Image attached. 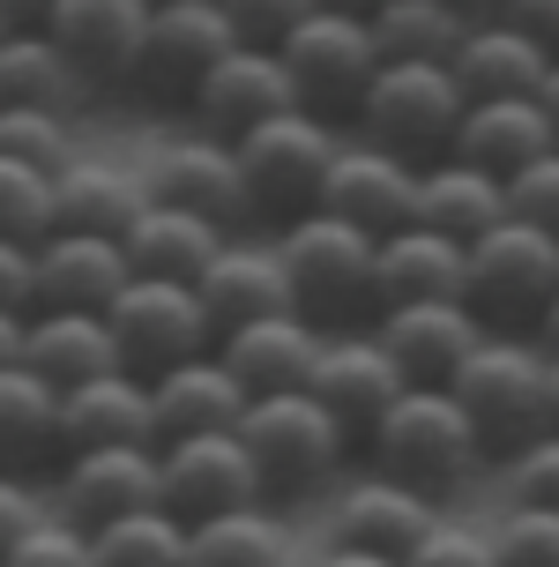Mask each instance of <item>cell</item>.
<instances>
[{"instance_id":"11a10c76","label":"cell","mask_w":559,"mask_h":567,"mask_svg":"<svg viewBox=\"0 0 559 567\" xmlns=\"http://www.w3.org/2000/svg\"><path fill=\"white\" fill-rule=\"evenodd\" d=\"M321 8H343V16H381L389 0H321Z\"/></svg>"},{"instance_id":"4dcf8cb0","label":"cell","mask_w":559,"mask_h":567,"mask_svg":"<svg viewBox=\"0 0 559 567\" xmlns=\"http://www.w3.org/2000/svg\"><path fill=\"white\" fill-rule=\"evenodd\" d=\"M60 463V389L23 359L0 367V471Z\"/></svg>"},{"instance_id":"7bdbcfd3","label":"cell","mask_w":559,"mask_h":567,"mask_svg":"<svg viewBox=\"0 0 559 567\" xmlns=\"http://www.w3.org/2000/svg\"><path fill=\"white\" fill-rule=\"evenodd\" d=\"M217 8H224V23H231L239 45H283L321 0H217Z\"/></svg>"},{"instance_id":"3957f363","label":"cell","mask_w":559,"mask_h":567,"mask_svg":"<svg viewBox=\"0 0 559 567\" xmlns=\"http://www.w3.org/2000/svg\"><path fill=\"white\" fill-rule=\"evenodd\" d=\"M277 261L307 321H321V329L373 321V231L343 225L329 209H307V217L277 225Z\"/></svg>"},{"instance_id":"d590c367","label":"cell","mask_w":559,"mask_h":567,"mask_svg":"<svg viewBox=\"0 0 559 567\" xmlns=\"http://www.w3.org/2000/svg\"><path fill=\"white\" fill-rule=\"evenodd\" d=\"M83 538L90 567H187V523L172 508H135L105 530H83Z\"/></svg>"},{"instance_id":"74e56055","label":"cell","mask_w":559,"mask_h":567,"mask_svg":"<svg viewBox=\"0 0 559 567\" xmlns=\"http://www.w3.org/2000/svg\"><path fill=\"white\" fill-rule=\"evenodd\" d=\"M45 231H53V172L0 157V239L38 247Z\"/></svg>"},{"instance_id":"e0dca14e","label":"cell","mask_w":559,"mask_h":567,"mask_svg":"<svg viewBox=\"0 0 559 567\" xmlns=\"http://www.w3.org/2000/svg\"><path fill=\"white\" fill-rule=\"evenodd\" d=\"M142 30H149V0H60L45 16V38L75 60L90 90H127Z\"/></svg>"},{"instance_id":"8fae6325","label":"cell","mask_w":559,"mask_h":567,"mask_svg":"<svg viewBox=\"0 0 559 567\" xmlns=\"http://www.w3.org/2000/svg\"><path fill=\"white\" fill-rule=\"evenodd\" d=\"M157 501L179 523H209V515L269 501V485L239 433H179V441H157Z\"/></svg>"},{"instance_id":"f35d334b","label":"cell","mask_w":559,"mask_h":567,"mask_svg":"<svg viewBox=\"0 0 559 567\" xmlns=\"http://www.w3.org/2000/svg\"><path fill=\"white\" fill-rule=\"evenodd\" d=\"M493 560L500 567H559V508H515L493 523Z\"/></svg>"},{"instance_id":"f907efd6","label":"cell","mask_w":559,"mask_h":567,"mask_svg":"<svg viewBox=\"0 0 559 567\" xmlns=\"http://www.w3.org/2000/svg\"><path fill=\"white\" fill-rule=\"evenodd\" d=\"M23 329H30V313L0 307V367H15V359H23Z\"/></svg>"},{"instance_id":"4316f807","label":"cell","mask_w":559,"mask_h":567,"mask_svg":"<svg viewBox=\"0 0 559 567\" xmlns=\"http://www.w3.org/2000/svg\"><path fill=\"white\" fill-rule=\"evenodd\" d=\"M545 150H552V120H545L537 97H477L470 113H463V127H455V142H447L455 165H477V172H493V179L537 165Z\"/></svg>"},{"instance_id":"83f0119b","label":"cell","mask_w":559,"mask_h":567,"mask_svg":"<svg viewBox=\"0 0 559 567\" xmlns=\"http://www.w3.org/2000/svg\"><path fill=\"white\" fill-rule=\"evenodd\" d=\"M224 239H231L224 225H209L195 209H172V202H142L135 225L120 231L127 269H135V277H165V284H195L201 269L217 261Z\"/></svg>"},{"instance_id":"ac0fdd59","label":"cell","mask_w":559,"mask_h":567,"mask_svg":"<svg viewBox=\"0 0 559 567\" xmlns=\"http://www.w3.org/2000/svg\"><path fill=\"white\" fill-rule=\"evenodd\" d=\"M403 389H411V381L395 373V359L381 351L373 329H335V337H321V359H313V373H307V396L329 403L335 419L351 425V441H365V425L381 419Z\"/></svg>"},{"instance_id":"60d3db41","label":"cell","mask_w":559,"mask_h":567,"mask_svg":"<svg viewBox=\"0 0 559 567\" xmlns=\"http://www.w3.org/2000/svg\"><path fill=\"white\" fill-rule=\"evenodd\" d=\"M500 187H507V217H515V225L559 231V142L545 150V157H537V165L507 172Z\"/></svg>"},{"instance_id":"7402d4cb","label":"cell","mask_w":559,"mask_h":567,"mask_svg":"<svg viewBox=\"0 0 559 567\" xmlns=\"http://www.w3.org/2000/svg\"><path fill=\"white\" fill-rule=\"evenodd\" d=\"M195 291H201V307H209V321H217V337L239 329V321L299 307V299H291V277H283V261H277V239H247V231L224 239L217 261L195 277Z\"/></svg>"},{"instance_id":"d6a6232c","label":"cell","mask_w":559,"mask_h":567,"mask_svg":"<svg viewBox=\"0 0 559 567\" xmlns=\"http://www.w3.org/2000/svg\"><path fill=\"white\" fill-rule=\"evenodd\" d=\"M500 217H507V187L493 179V172L455 165V157H441V165L418 172V225L425 231H447V239L470 247L477 231H493Z\"/></svg>"},{"instance_id":"9a60e30c","label":"cell","mask_w":559,"mask_h":567,"mask_svg":"<svg viewBox=\"0 0 559 567\" xmlns=\"http://www.w3.org/2000/svg\"><path fill=\"white\" fill-rule=\"evenodd\" d=\"M291 105H299V97H291V75H283L277 45H231V53L195 83L187 120H195L201 135H217V142H239L247 127L291 113Z\"/></svg>"},{"instance_id":"1f68e13d","label":"cell","mask_w":559,"mask_h":567,"mask_svg":"<svg viewBox=\"0 0 559 567\" xmlns=\"http://www.w3.org/2000/svg\"><path fill=\"white\" fill-rule=\"evenodd\" d=\"M90 97V83L75 75V60L60 53L45 30H8L0 38V105H38V113H68Z\"/></svg>"},{"instance_id":"d4e9b609","label":"cell","mask_w":559,"mask_h":567,"mask_svg":"<svg viewBox=\"0 0 559 567\" xmlns=\"http://www.w3.org/2000/svg\"><path fill=\"white\" fill-rule=\"evenodd\" d=\"M127 277H135L127 269V247L105 239V231H45L38 239V307L105 313Z\"/></svg>"},{"instance_id":"f546056e","label":"cell","mask_w":559,"mask_h":567,"mask_svg":"<svg viewBox=\"0 0 559 567\" xmlns=\"http://www.w3.org/2000/svg\"><path fill=\"white\" fill-rule=\"evenodd\" d=\"M142 202H149V187H142V172H127V165L68 157V165L53 172V231H105V239H120V231L135 225Z\"/></svg>"},{"instance_id":"8d00e7d4","label":"cell","mask_w":559,"mask_h":567,"mask_svg":"<svg viewBox=\"0 0 559 567\" xmlns=\"http://www.w3.org/2000/svg\"><path fill=\"white\" fill-rule=\"evenodd\" d=\"M0 157L38 172H60L75 157V127L68 113H38V105H0Z\"/></svg>"},{"instance_id":"836d02e7","label":"cell","mask_w":559,"mask_h":567,"mask_svg":"<svg viewBox=\"0 0 559 567\" xmlns=\"http://www.w3.org/2000/svg\"><path fill=\"white\" fill-rule=\"evenodd\" d=\"M187 567H291V530L269 515V501L187 523Z\"/></svg>"},{"instance_id":"603a6c76","label":"cell","mask_w":559,"mask_h":567,"mask_svg":"<svg viewBox=\"0 0 559 567\" xmlns=\"http://www.w3.org/2000/svg\"><path fill=\"white\" fill-rule=\"evenodd\" d=\"M149 403H157V441H179V433H239L253 396L217 351H195L179 367L149 373Z\"/></svg>"},{"instance_id":"30bf717a","label":"cell","mask_w":559,"mask_h":567,"mask_svg":"<svg viewBox=\"0 0 559 567\" xmlns=\"http://www.w3.org/2000/svg\"><path fill=\"white\" fill-rule=\"evenodd\" d=\"M105 321H112V337H120V367H135L142 381L179 367V359H195V351H217V321H209L195 284L127 277L120 299L105 307Z\"/></svg>"},{"instance_id":"f5cc1de1","label":"cell","mask_w":559,"mask_h":567,"mask_svg":"<svg viewBox=\"0 0 559 567\" xmlns=\"http://www.w3.org/2000/svg\"><path fill=\"white\" fill-rule=\"evenodd\" d=\"M537 343H545V351H559V291H552V307L537 313V329H530Z\"/></svg>"},{"instance_id":"5b68a950","label":"cell","mask_w":559,"mask_h":567,"mask_svg":"<svg viewBox=\"0 0 559 567\" xmlns=\"http://www.w3.org/2000/svg\"><path fill=\"white\" fill-rule=\"evenodd\" d=\"M239 441H247L253 471L269 485V501L277 493H321V485L351 463V425L335 419L321 396L307 389H283V396H253L247 419H239Z\"/></svg>"},{"instance_id":"5bb4252c","label":"cell","mask_w":559,"mask_h":567,"mask_svg":"<svg viewBox=\"0 0 559 567\" xmlns=\"http://www.w3.org/2000/svg\"><path fill=\"white\" fill-rule=\"evenodd\" d=\"M142 187H149V202L195 209V217H209V225H224V231L253 225L247 179H239V150L217 142V135H201V127H187L179 142H165V150L149 157V172H142Z\"/></svg>"},{"instance_id":"ee69618b","label":"cell","mask_w":559,"mask_h":567,"mask_svg":"<svg viewBox=\"0 0 559 567\" xmlns=\"http://www.w3.org/2000/svg\"><path fill=\"white\" fill-rule=\"evenodd\" d=\"M403 567H500L493 560V530H470V523H433L418 545H411V560Z\"/></svg>"},{"instance_id":"f1b7e54d","label":"cell","mask_w":559,"mask_h":567,"mask_svg":"<svg viewBox=\"0 0 559 567\" xmlns=\"http://www.w3.org/2000/svg\"><path fill=\"white\" fill-rule=\"evenodd\" d=\"M23 367L45 373L53 389H75V381H90V373H112V367H120V337H112L105 313H83V307H30Z\"/></svg>"},{"instance_id":"db71d44e","label":"cell","mask_w":559,"mask_h":567,"mask_svg":"<svg viewBox=\"0 0 559 567\" xmlns=\"http://www.w3.org/2000/svg\"><path fill=\"white\" fill-rule=\"evenodd\" d=\"M545 419L559 425V351H545Z\"/></svg>"},{"instance_id":"e575fe53","label":"cell","mask_w":559,"mask_h":567,"mask_svg":"<svg viewBox=\"0 0 559 567\" xmlns=\"http://www.w3.org/2000/svg\"><path fill=\"white\" fill-rule=\"evenodd\" d=\"M365 23H373L381 60H455L470 16H463L455 0H389V8L365 16Z\"/></svg>"},{"instance_id":"2e32d148","label":"cell","mask_w":559,"mask_h":567,"mask_svg":"<svg viewBox=\"0 0 559 567\" xmlns=\"http://www.w3.org/2000/svg\"><path fill=\"white\" fill-rule=\"evenodd\" d=\"M365 329L381 337V351L395 359L403 381H433V389H447V373L463 367L470 343L485 337V321L463 299H403V307H381Z\"/></svg>"},{"instance_id":"681fc988","label":"cell","mask_w":559,"mask_h":567,"mask_svg":"<svg viewBox=\"0 0 559 567\" xmlns=\"http://www.w3.org/2000/svg\"><path fill=\"white\" fill-rule=\"evenodd\" d=\"M313 567H403V560H389V553H365V545H329Z\"/></svg>"},{"instance_id":"7a4b0ae2","label":"cell","mask_w":559,"mask_h":567,"mask_svg":"<svg viewBox=\"0 0 559 567\" xmlns=\"http://www.w3.org/2000/svg\"><path fill=\"white\" fill-rule=\"evenodd\" d=\"M463 113H470V90L455 83L447 60H381L359 113H351V135L381 142L411 165H441Z\"/></svg>"},{"instance_id":"f6af8a7d","label":"cell","mask_w":559,"mask_h":567,"mask_svg":"<svg viewBox=\"0 0 559 567\" xmlns=\"http://www.w3.org/2000/svg\"><path fill=\"white\" fill-rule=\"evenodd\" d=\"M45 515H53V501H38V485L23 471H0V553L23 538L30 523H45Z\"/></svg>"},{"instance_id":"7c38bea8","label":"cell","mask_w":559,"mask_h":567,"mask_svg":"<svg viewBox=\"0 0 559 567\" xmlns=\"http://www.w3.org/2000/svg\"><path fill=\"white\" fill-rule=\"evenodd\" d=\"M135 508H165L157 501V441L68 449L53 463V515H68L75 530H105Z\"/></svg>"},{"instance_id":"ffe728a7","label":"cell","mask_w":559,"mask_h":567,"mask_svg":"<svg viewBox=\"0 0 559 567\" xmlns=\"http://www.w3.org/2000/svg\"><path fill=\"white\" fill-rule=\"evenodd\" d=\"M321 321H307L299 307L283 313H261V321H239L217 337V359L239 373L247 396H283V389H307L313 359H321Z\"/></svg>"},{"instance_id":"9f6ffc18","label":"cell","mask_w":559,"mask_h":567,"mask_svg":"<svg viewBox=\"0 0 559 567\" xmlns=\"http://www.w3.org/2000/svg\"><path fill=\"white\" fill-rule=\"evenodd\" d=\"M455 8H463V16H493V0H455Z\"/></svg>"},{"instance_id":"6f0895ef","label":"cell","mask_w":559,"mask_h":567,"mask_svg":"<svg viewBox=\"0 0 559 567\" xmlns=\"http://www.w3.org/2000/svg\"><path fill=\"white\" fill-rule=\"evenodd\" d=\"M0 38H8V23H0Z\"/></svg>"},{"instance_id":"ba28073f","label":"cell","mask_w":559,"mask_h":567,"mask_svg":"<svg viewBox=\"0 0 559 567\" xmlns=\"http://www.w3.org/2000/svg\"><path fill=\"white\" fill-rule=\"evenodd\" d=\"M277 60H283V75H291V97H299L307 113L351 127L365 83H373V68H381V45H373V23H365V16L313 8L307 23L277 45Z\"/></svg>"},{"instance_id":"484cf974","label":"cell","mask_w":559,"mask_h":567,"mask_svg":"<svg viewBox=\"0 0 559 567\" xmlns=\"http://www.w3.org/2000/svg\"><path fill=\"white\" fill-rule=\"evenodd\" d=\"M552 45H537L530 30L500 23V16H470V30H463V45H455V83L477 97H537V83H545V68H552Z\"/></svg>"},{"instance_id":"b9f144b4","label":"cell","mask_w":559,"mask_h":567,"mask_svg":"<svg viewBox=\"0 0 559 567\" xmlns=\"http://www.w3.org/2000/svg\"><path fill=\"white\" fill-rule=\"evenodd\" d=\"M0 567H90V538L68 515H45V523H30L23 538L0 553Z\"/></svg>"},{"instance_id":"cb8c5ba5","label":"cell","mask_w":559,"mask_h":567,"mask_svg":"<svg viewBox=\"0 0 559 567\" xmlns=\"http://www.w3.org/2000/svg\"><path fill=\"white\" fill-rule=\"evenodd\" d=\"M463 284H470V247L447 231L403 225L373 239V313L403 299H463Z\"/></svg>"},{"instance_id":"44dd1931","label":"cell","mask_w":559,"mask_h":567,"mask_svg":"<svg viewBox=\"0 0 559 567\" xmlns=\"http://www.w3.org/2000/svg\"><path fill=\"white\" fill-rule=\"evenodd\" d=\"M120 441H157V403H149V381L135 367H112L60 389V455L120 449Z\"/></svg>"},{"instance_id":"d6986e66","label":"cell","mask_w":559,"mask_h":567,"mask_svg":"<svg viewBox=\"0 0 559 567\" xmlns=\"http://www.w3.org/2000/svg\"><path fill=\"white\" fill-rule=\"evenodd\" d=\"M441 523V501H425L418 485L381 478L365 471L335 493L329 508V545H365V553H389V560H411V545Z\"/></svg>"},{"instance_id":"9c48e42d","label":"cell","mask_w":559,"mask_h":567,"mask_svg":"<svg viewBox=\"0 0 559 567\" xmlns=\"http://www.w3.org/2000/svg\"><path fill=\"white\" fill-rule=\"evenodd\" d=\"M231 45H239V38H231L217 0H149V30H142V53H135L127 90L149 97L157 113H187L195 83L231 53Z\"/></svg>"},{"instance_id":"7dc6e473","label":"cell","mask_w":559,"mask_h":567,"mask_svg":"<svg viewBox=\"0 0 559 567\" xmlns=\"http://www.w3.org/2000/svg\"><path fill=\"white\" fill-rule=\"evenodd\" d=\"M493 16L515 30H530L537 45H552L559 53V0H493Z\"/></svg>"},{"instance_id":"bcb514c9","label":"cell","mask_w":559,"mask_h":567,"mask_svg":"<svg viewBox=\"0 0 559 567\" xmlns=\"http://www.w3.org/2000/svg\"><path fill=\"white\" fill-rule=\"evenodd\" d=\"M0 307H38V247H23V239H0Z\"/></svg>"},{"instance_id":"c3c4849f","label":"cell","mask_w":559,"mask_h":567,"mask_svg":"<svg viewBox=\"0 0 559 567\" xmlns=\"http://www.w3.org/2000/svg\"><path fill=\"white\" fill-rule=\"evenodd\" d=\"M53 8H60V0H0V23H8V30H45Z\"/></svg>"},{"instance_id":"277c9868","label":"cell","mask_w":559,"mask_h":567,"mask_svg":"<svg viewBox=\"0 0 559 567\" xmlns=\"http://www.w3.org/2000/svg\"><path fill=\"white\" fill-rule=\"evenodd\" d=\"M447 389L455 403L470 411L477 441L485 455H515L530 433H545V343L537 337H500V329H485L470 343V359L447 373Z\"/></svg>"},{"instance_id":"8992f818","label":"cell","mask_w":559,"mask_h":567,"mask_svg":"<svg viewBox=\"0 0 559 567\" xmlns=\"http://www.w3.org/2000/svg\"><path fill=\"white\" fill-rule=\"evenodd\" d=\"M335 142H343V127L321 120V113H307V105H291V113L247 127L231 150H239V179H247L253 217L291 225V217L321 209V179H329V165H335Z\"/></svg>"},{"instance_id":"816d5d0a","label":"cell","mask_w":559,"mask_h":567,"mask_svg":"<svg viewBox=\"0 0 559 567\" xmlns=\"http://www.w3.org/2000/svg\"><path fill=\"white\" fill-rule=\"evenodd\" d=\"M537 105H545V120H552V142H559V60L545 68V83H537Z\"/></svg>"},{"instance_id":"ab89813d","label":"cell","mask_w":559,"mask_h":567,"mask_svg":"<svg viewBox=\"0 0 559 567\" xmlns=\"http://www.w3.org/2000/svg\"><path fill=\"white\" fill-rule=\"evenodd\" d=\"M507 463V501L515 508H559V425H545V433H530L515 455H500Z\"/></svg>"},{"instance_id":"6da1fadb","label":"cell","mask_w":559,"mask_h":567,"mask_svg":"<svg viewBox=\"0 0 559 567\" xmlns=\"http://www.w3.org/2000/svg\"><path fill=\"white\" fill-rule=\"evenodd\" d=\"M359 449L381 478L418 485L425 501H447L455 485H470L493 463L485 441H477V425H470V411L455 403V389H433V381H411L381 419L365 425Z\"/></svg>"},{"instance_id":"52a82bcc","label":"cell","mask_w":559,"mask_h":567,"mask_svg":"<svg viewBox=\"0 0 559 567\" xmlns=\"http://www.w3.org/2000/svg\"><path fill=\"white\" fill-rule=\"evenodd\" d=\"M552 291H559V231H537V225L500 217L493 231L470 239L463 307H470L485 329H500V337L537 329V313L552 307Z\"/></svg>"},{"instance_id":"4fadbf2b","label":"cell","mask_w":559,"mask_h":567,"mask_svg":"<svg viewBox=\"0 0 559 567\" xmlns=\"http://www.w3.org/2000/svg\"><path fill=\"white\" fill-rule=\"evenodd\" d=\"M418 172L425 165L395 157V150H381V142L343 135L335 142L329 179H321V209L343 217V225H359V231H373V239H389V231L418 225Z\"/></svg>"}]
</instances>
